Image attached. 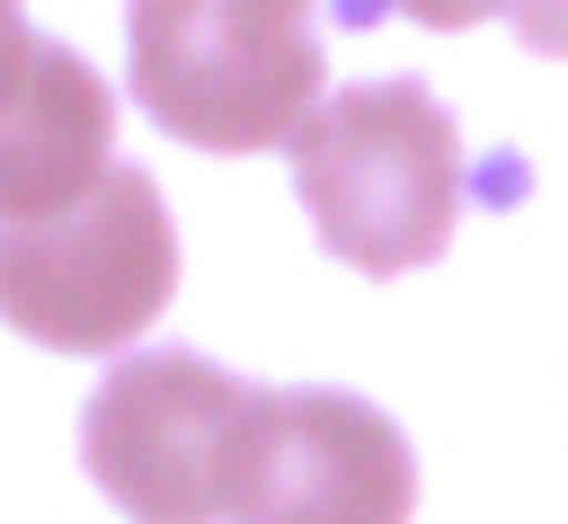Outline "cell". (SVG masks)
Instances as JSON below:
<instances>
[{
  "instance_id": "obj_1",
  "label": "cell",
  "mask_w": 568,
  "mask_h": 524,
  "mask_svg": "<svg viewBox=\"0 0 568 524\" xmlns=\"http://www.w3.org/2000/svg\"><path fill=\"white\" fill-rule=\"evenodd\" d=\"M293 195L328 258L355 275H408L453 249L462 222V133L426 80H364L302 115Z\"/></svg>"
},
{
  "instance_id": "obj_2",
  "label": "cell",
  "mask_w": 568,
  "mask_h": 524,
  "mask_svg": "<svg viewBox=\"0 0 568 524\" xmlns=\"http://www.w3.org/2000/svg\"><path fill=\"white\" fill-rule=\"evenodd\" d=\"M124 71L160 133L195 151H284L320 107L311 0H133Z\"/></svg>"
},
{
  "instance_id": "obj_3",
  "label": "cell",
  "mask_w": 568,
  "mask_h": 524,
  "mask_svg": "<svg viewBox=\"0 0 568 524\" xmlns=\"http://www.w3.org/2000/svg\"><path fill=\"white\" fill-rule=\"evenodd\" d=\"M178 293V231L142 169H106L80 204L0 222V320L53 355L133 346Z\"/></svg>"
},
{
  "instance_id": "obj_4",
  "label": "cell",
  "mask_w": 568,
  "mask_h": 524,
  "mask_svg": "<svg viewBox=\"0 0 568 524\" xmlns=\"http://www.w3.org/2000/svg\"><path fill=\"white\" fill-rule=\"evenodd\" d=\"M257 382L213 355H124L80 409V462L133 524H231V453Z\"/></svg>"
},
{
  "instance_id": "obj_5",
  "label": "cell",
  "mask_w": 568,
  "mask_h": 524,
  "mask_svg": "<svg viewBox=\"0 0 568 524\" xmlns=\"http://www.w3.org/2000/svg\"><path fill=\"white\" fill-rule=\"evenodd\" d=\"M417 453L355 391H257L231 453V524H408Z\"/></svg>"
},
{
  "instance_id": "obj_6",
  "label": "cell",
  "mask_w": 568,
  "mask_h": 524,
  "mask_svg": "<svg viewBox=\"0 0 568 524\" xmlns=\"http://www.w3.org/2000/svg\"><path fill=\"white\" fill-rule=\"evenodd\" d=\"M115 169V98L71 44H36L27 80L0 98V222L80 204Z\"/></svg>"
},
{
  "instance_id": "obj_7",
  "label": "cell",
  "mask_w": 568,
  "mask_h": 524,
  "mask_svg": "<svg viewBox=\"0 0 568 524\" xmlns=\"http://www.w3.org/2000/svg\"><path fill=\"white\" fill-rule=\"evenodd\" d=\"M506 27H515L532 53H568V0H515Z\"/></svg>"
},
{
  "instance_id": "obj_8",
  "label": "cell",
  "mask_w": 568,
  "mask_h": 524,
  "mask_svg": "<svg viewBox=\"0 0 568 524\" xmlns=\"http://www.w3.org/2000/svg\"><path fill=\"white\" fill-rule=\"evenodd\" d=\"M36 44H44V36L27 27V9H18V0H0V98H9L18 80H27V62H36Z\"/></svg>"
},
{
  "instance_id": "obj_9",
  "label": "cell",
  "mask_w": 568,
  "mask_h": 524,
  "mask_svg": "<svg viewBox=\"0 0 568 524\" xmlns=\"http://www.w3.org/2000/svg\"><path fill=\"white\" fill-rule=\"evenodd\" d=\"M390 9H408L417 27H479V18H506L515 0H390Z\"/></svg>"
}]
</instances>
